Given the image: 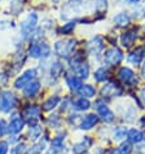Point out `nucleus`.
Wrapping results in <instances>:
<instances>
[{
	"mask_svg": "<svg viewBox=\"0 0 145 154\" xmlns=\"http://www.w3.org/2000/svg\"><path fill=\"white\" fill-rule=\"evenodd\" d=\"M78 47V42L76 39H71V38H66V39H60L54 43L53 49L54 53L57 54L60 58L69 60L72 54L75 53V49Z\"/></svg>",
	"mask_w": 145,
	"mask_h": 154,
	"instance_id": "nucleus-1",
	"label": "nucleus"
},
{
	"mask_svg": "<svg viewBox=\"0 0 145 154\" xmlns=\"http://www.w3.org/2000/svg\"><path fill=\"white\" fill-rule=\"evenodd\" d=\"M38 22H39V16L35 12H30L25 16V18L20 22V30H21V35L25 39H29L30 35L38 29Z\"/></svg>",
	"mask_w": 145,
	"mask_h": 154,
	"instance_id": "nucleus-2",
	"label": "nucleus"
},
{
	"mask_svg": "<svg viewBox=\"0 0 145 154\" xmlns=\"http://www.w3.org/2000/svg\"><path fill=\"white\" fill-rule=\"evenodd\" d=\"M51 45L45 42H36V43H31L27 49V54L31 58H36V60H47L51 56Z\"/></svg>",
	"mask_w": 145,
	"mask_h": 154,
	"instance_id": "nucleus-3",
	"label": "nucleus"
},
{
	"mask_svg": "<svg viewBox=\"0 0 145 154\" xmlns=\"http://www.w3.org/2000/svg\"><path fill=\"white\" fill-rule=\"evenodd\" d=\"M87 4V0H67L61 9V18L67 20L71 16L79 14L80 9Z\"/></svg>",
	"mask_w": 145,
	"mask_h": 154,
	"instance_id": "nucleus-4",
	"label": "nucleus"
},
{
	"mask_svg": "<svg viewBox=\"0 0 145 154\" xmlns=\"http://www.w3.org/2000/svg\"><path fill=\"white\" fill-rule=\"evenodd\" d=\"M102 61L108 66H117L123 61V52L118 47H110L102 54Z\"/></svg>",
	"mask_w": 145,
	"mask_h": 154,
	"instance_id": "nucleus-5",
	"label": "nucleus"
},
{
	"mask_svg": "<svg viewBox=\"0 0 145 154\" xmlns=\"http://www.w3.org/2000/svg\"><path fill=\"white\" fill-rule=\"evenodd\" d=\"M17 98L13 92L11 91H3L0 92V112L4 114L11 113L16 108Z\"/></svg>",
	"mask_w": 145,
	"mask_h": 154,
	"instance_id": "nucleus-6",
	"label": "nucleus"
},
{
	"mask_svg": "<svg viewBox=\"0 0 145 154\" xmlns=\"http://www.w3.org/2000/svg\"><path fill=\"white\" fill-rule=\"evenodd\" d=\"M87 51L92 57L100 58L102 56V51H104V39L100 35L92 36L87 43Z\"/></svg>",
	"mask_w": 145,
	"mask_h": 154,
	"instance_id": "nucleus-7",
	"label": "nucleus"
},
{
	"mask_svg": "<svg viewBox=\"0 0 145 154\" xmlns=\"http://www.w3.org/2000/svg\"><path fill=\"white\" fill-rule=\"evenodd\" d=\"M38 75V69L36 67H31L27 69L26 71H23L18 78L14 80V88L16 89H23L29 83H31Z\"/></svg>",
	"mask_w": 145,
	"mask_h": 154,
	"instance_id": "nucleus-8",
	"label": "nucleus"
},
{
	"mask_svg": "<svg viewBox=\"0 0 145 154\" xmlns=\"http://www.w3.org/2000/svg\"><path fill=\"white\" fill-rule=\"evenodd\" d=\"M95 109L96 112L99 113V115L101 117V119L104 121L105 123H113L114 119H116V115H114V113L112 112V110L109 109V106H106L102 101H96L95 102Z\"/></svg>",
	"mask_w": 145,
	"mask_h": 154,
	"instance_id": "nucleus-9",
	"label": "nucleus"
},
{
	"mask_svg": "<svg viewBox=\"0 0 145 154\" xmlns=\"http://www.w3.org/2000/svg\"><path fill=\"white\" fill-rule=\"evenodd\" d=\"M117 75L125 84H136L137 83L135 71L132 69H130V67H127V66H122L121 69L118 70Z\"/></svg>",
	"mask_w": 145,
	"mask_h": 154,
	"instance_id": "nucleus-10",
	"label": "nucleus"
},
{
	"mask_svg": "<svg viewBox=\"0 0 145 154\" xmlns=\"http://www.w3.org/2000/svg\"><path fill=\"white\" fill-rule=\"evenodd\" d=\"M122 89L119 88V85L114 82H109L106 83L105 85H102L101 88V95L105 96V97H118V96H122Z\"/></svg>",
	"mask_w": 145,
	"mask_h": 154,
	"instance_id": "nucleus-11",
	"label": "nucleus"
},
{
	"mask_svg": "<svg viewBox=\"0 0 145 154\" xmlns=\"http://www.w3.org/2000/svg\"><path fill=\"white\" fill-rule=\"evenodd\" d=\"M121 44L122 47L125 48H130L131 45L135 44V40L137 39V30L136 29H131V30H127L121 35Z\"/></svg>",
	"mask_w": 145,
	"mask_h": 154,
	"instance_id": "nucleus-12",
	"label": "nucleus"
},
{
	"mask_svg": "<svg viewBox=\"0 0 145 154\" xmlns=\"http://www.w3.org/2000/svg\"><path fill=\"white\" fill-rule=\"evenodd\" d=\"M113 23L117 27H127L131 23V16L127 12H119L113 17Z\"/></svg>",
	"mask_w": 145,
	"mask_h": 154,
	"instance_id": "nucleus-13",
	"label": "nucleus"
},
{
	"mask_svg": "<svg viewBox=\"0 0 145 154\" xmlns=\"http://www.w3.org/2000/svg\"><path fill=\"white\" fill-rule=\"evenodd\" d=\"M99 122V117L95 114H87L86 117H83L80 119V123H79V128L80 130H91L93 126L97 125Z\"/></svg>",
	"mask_w": 145,
	"mask_h": 154,
	"instance_id": "nucleus-14",
	"label": "nucleus"
},
{
	"mask_svg": "<svg viewBox=\"0 0 145 154\" xmlns=\"http://www.w3.org/2000/svg\"><path fill=\"white\" fill-rule=\"evenodd\" d=\"M40 88H42V83L38 79H34L31 83H29L26 87L22 89V91H23V95L26 97H35L38 93H39Z\"/></svg>",
	"mask_w": 145,
	"mask_h": 154,
	"instance_id": "nucleus-15",
	"label": "nucleus"
},
{
	"mask_svg": "<svg viewBox=\"0 0 145 154\" xmlns=\"http://www.w3.org/2000/svg\"><path fill=\"white\" fill-rule=\"evenodd\" d=\"M23 127H25V121L21 117H16L8 125V132L12 135H17L23 130Z\"/></svg>",
	"mask_w": 145,
	"mask_h": 154,
	"instance_id": "nucleus-16",
	"label": "nucleus"
},
{
	"mask_svg": "<svg viewBox=\"0 0 145 154\" xmlns=\"http://www.w3.org/2000/svg\"><path fill=\"white\" fill-rule=\"evenodd\" d=\"M62 72H63L62 62H60L58 60H56V61H53L52 63H51V66H49V78L52 80H57L60 76L62 75Z\"/></svg>",
	"mask_w": 145,
	"mask_h": 154,
	"instance_id": "nucleus-17",
	"label": "nucleus"
},
{
	"mask_svg": "<svg viewBox=\"0 0 145 154\" xmlns=\"http://www.w3.org/2000/svg\"><path fill=\"white\" fill-rule=\"evenodd\" d=\"M23 115L30 121V125L35 123L38 121V118H39V115H40L39 106H36V105H30V106H27V108L25 109V112H23Z\"/></svg>",
	"mask_w": 145,
	"mask_h": 154,
	"instance_id": "nucleus-18",
	"label": "nucleus"
},
{
	"mask_svg": "<svg viewBox=\"0 0 145 154\" xmlns=\"http://www.w3.org/2000/svg\"><path fill=\"white\" fill-rule=\"evenodd\" d=\"M143 58H144V52H143V48H140V47L139 48H135L134 51H131L128 57H127L128 62L132 63V65H135V66L141 65Z\"/></svg>",
	"mask_w": 145,
	"mask_h": 154,
	"instance_id": "nucleus-19",
	"label": "nucleus"
},
{
	"mask_svg": "<svg viewBox=\"0 0 145 154\" xmlns=\"http://www.w3.org/2000/svg\"><path fill=\"white\" fill-rule=\"evenodd\" d=\"M65 82H66V85L69 87V89H71V91H79V88L83 85L82 79L76 75H67L65 78Z\"/></svg>",
	"mask_w": 145,
	"mask_h": 154,
	"instance_id": "nucleus-20",
	"label": "nucleus"
},
{
	"mask_svg": "<svg viewBox=\"0 0 145 154\" xmlns=\"http://www.w3.org/2000/svg\"><path fill=\"white\" fill-rule=\"evenodd\" d=\"M71 108H74L76 112H86V110L91 108V102L84 97H79L71 104Z\"/></svg>",
	"mask_w": 145,
	"mask_h": 154,
	"instance_id": "nucleus-21",
	"label": "nucleus"
},
{
	"mask_svg": "<svg viewBox=\"0 0 145 154\" xmlns=\"http://www.w3.org/2000/svg\"><path fill=\"white\" fill-rule=\"evenodd\" d=\"M58 102H61V98H60L57 95L49 96L43 102V110H45V112H51V110H53L58 105Z\"/></svg>",
	"mask_w": 145,
	"mask_h": 154,
	"instance_id": "nucleus-22",
	"label": "nucleus"
},
{
	"mask_svg": "<svg viewBox=\"0 0 145 154\" xmlns=\"http://www.w3.org/2000/svg\"><path fill=\"white\" fill-rule=\"evenodd\" d=\"M78 92H79V95L84 98H89V97H93L96 95V89L91 84H83L82 87L79 88Z\"/></svg>",
	"mask_w": 145,
	"mask_h": 154,
	"instance_id": "nucleus-23",
	"label": "nucleus"
},
{
	"mask_svg": "<svg viewBox=\"0 0 145 154\" xmlns=\"http://www.w3.org/2000/svg\"><path fill=\"white\" fill-rule=\"evenodd\" d=\"M74 71H75V75L79 76L80 79H87L89 76V65H88V62H83L82 65H79Z\"/></svg>",
	"mask_w": 145,
	"mask_h": 154,
	"instance_id": "nucleus-24",
	"label": "nucleus"
},
{
	"mask_svg": "<svg viewBox=\"0 0 145 154\" xmlns=\"http://www.w3.org/2000/svg\"><path fill=\"white\" fill-rule=\"evenodd\" d=\"M127 137L130 139L131 143H135V144H137V143H141V141L144 140V134L141 131H139V130H135V128H132V130L128 131V134H127Z\"/></svg>",
	"mask_w": 145,
	"mask_h": 154,
	"instance_id": "nucleus-25",
	"label": "nucleus"
},
{
	"mask_svg": "<svg viewBox=\"0 0 145 154\" xmlns=\"http://www.w3.org/2000/svg\"><path fill=\"white\" fill-rule=\"evenodd\" d=\"M93 78L96 82H104L108 79V69L104 66H100L95 72H93Z\"/></svg>",
	"mask_w": 145,
	"mask_h": 154,
	"instance_id": "nucleus-26",
	"label": "nucleus"
},
{
	"mask_svg": "<svg viewBox=\"0 0 145 154\" xmlns=\"http://www.w3.org/2000/svg\"><path fill=\"white\" fill-rule=\"evenodd\" d=\"M75 25H76L75 21H69V22L63 23L62 26L60 27L58 32H60V34H62V35H69V34H71L72 30L75 29Z\"/></svg>",
	"mask_w": 145,
	"mask_h": 154,
	"instance_id": "nucleus-27",
	"label": "nucleus"
},
{
	"mask_svg": "<svg viewBox=\"0 0 145 154\" xmlns=\"http://www.w3.org/2000/svg\"><path fill=\"white\" fill-rule=\"evenodd\" d=\"M29 135H30V139L32 140H38L42 135V127L39 125H32L30 126V130H29Z\"/></svg>",
	"mask_w": 145,
	"mask_h": 154,
	"instance_id": "nucleus-28",
	"label": "nucleus"
},
{
	"mask_svg": "<svg viewBox=\"0 0 145 154\" xmlns=\"http://www.w3.org/2000/svg\"><path fill=\"white\" fill-rule=\"evenodd\" d=\"M127 128L126 127H117L116 130H114V134H113V136H114V139L116 140H123L127 136Z\"/></svg>",
	"mask_w": 145,
	"mask_h": 154,
	"instance_id": "nucleus-29",
	"label": "nucleus"
},
{
	"mask_svg": "<svg viewBox=\"0 0 145 154\" xmlns=\"http://www.w3.org/2000/svg\"><path fill=\"white\" fill-rule=\"evenodd\" d=\"M51 149H54V150H62L63 149V137H54L51 141Z\"/></svg>",
	"mask_w": 145,
	"mask_h": 154,
	"instance_id": "nucleus-30",
	"label": "nucleus"
},
{
	"mask_svg": "<svg viewBox=\"0 0 145 154\" xmlns=\"http://www.w3.org/2000/svg\"><path fill=\"white\" fill-rule=\"evenodd\" d=\"M48 125H49L51 128H57V127H60V125H61V118H60L57 114L49 115V118H48Z\"/></svg>",
	"mask_w": 145,
	"mask_h": 154,
	"instance_id": "nucleus-31",
	"label": "nucleus"
},
{
	"mask_svg": "<svg viewBox=\"0 0 145 154\" xmlns=\"http://www.w3.org/2000/svg\"><path fill=\"white\" fill-rule=\"evenodd\" d=\"M87 146L84 145V143L82 141V143H78V144H74V146H72V153L74 154H83L84 152H86Z\"/></svg>",
	"mask_w": 145,
	"mask_h": 154,
	"instance_id": "nucleus-32",
	"label": "nucleus"
},
{
	"mask_svg": "<svg viewBox=\"0 0 145 154\" xmlns=\"http://www.w3.org/2000/svg\"><path fill=\"white\" fill-rule=\"evenodd\" d=\"M45 149V141L43 140V143H40L39 144H36V145H34V146L31 148V153L32 154H42V152H43Z\"/></svg>",
	"mask_w": 145,
	"mask_h": 154,
	"instance_id": "nucleus-33",
	"label": "nucleus"
},
{
	"mask_svg": "<svg viewBox=\"0 0 145 154\" xmlns=\"http://www.w3.org/2000/svg\"><path fill=\"white\" fill-rule=\"evenodd\" d=\"M131 152H132V148L130 144H123V145H121V148L118 149L119 154H130Z\"/></svg>",
	"mask_w": 145,
	"mask_h": 154,
	"instance_id": "nucleus-34",
	"label": "nucleus"
},
{
	"mask_svg": "<svg viewBox=\"0 0 145 154\" xmlns=\"http://www.w3.org/2000/svg\"><path fill=\"white\" fill-rule=\"evenodd\" d=\"M23 152H25V145L21 144V145H17V146L12 148L11 154H22Z\"/></svg>",
	"mask_w": 145,
	"mask_h": 154,
	"instance_id": "nucleus-35",
	"label": "nucleus"
},
{
	"mask_svg": "<svg viewBox=\"0 0 145 154\" xmlns=\"http://www.w3.org/2000/svg\"><path fill=\"white\" fill-rule=\"evenodd\" d=\"M8 131V125L4 119H0V136H3Z\"/></svg>",
	"mask_w": 145,
	"mask_h": 154,
	"instance_id": "nucleus-36",
	"label": "nucleus"
},
{
	"mask_svg": "<svg viewBox=\"0 0 145 154\" xmlns=\"http://www.w3.org/2000/svg\"><path fill=\"white\" fill-rule=\"evenodd\" d=\"M8 153V143L7 141H2L0 143V154H7Z\"/></svg>",
	"mask_w": 145,
	"mask_h": 154,
	"instance_id": "nucleus-37",
	"label": "nucleus"
},
{
	"mask_svg": "<svg viewBox=\"0 0 145 154\" xmlns=\"http://www.w3.org/2000/svg\"><path fill=\"white\" fill-rule=\"evenodd\" d=\"M140 100L143 101V105L145 106V87L141 88V91H140Z\"/></svg>",
	"mask_w": 145,
	"mask_h": 154,
	"instance_id": "nucleus-38",
	"label": "nucleus"
},
{
	"mask_svg": "<svg viewBox=\"0 0 145 154\" xmlns=\"http://www.w3.org/2000/svg\"><path fill=\"white\" fill-rule=\"evenodd\" d=\"M141 76H143L144 79H145V62H144L143 65H141Z\"/></svg>",
	"mask_w": 145,
	"mask_h": 154,
	"instance_id": "nucleus-39",
	"label": "nucleus"
},
{
	"mask_svg": "<svg viewBox=\"0 0 145 154\" xmlns=\"http://www.w3.org/2000/svg\"><path fill=\"white\" fill-rule=\"evenodd\" d=\"M126 2H128V3H131V4H137V3L141 2V0H126Z\"/></svg>",
	"mask_w": 145,
	"mask_h": 154,
	"instance_id": "nucleus-40",
	"label": "nucleus"
},
{
	"mask_svg": "<svg viewBox=\"0 0 145 154\" xmlns=\"http://www.w3.org/2000/svg\"><path fill=\"white\" fill-rule=\"evenodd\" d=\"M47 154H57V152L54 150V149H51V150H49L48 153H47Z\"/></svg>",
	"mask_w": 145,
	"mask_h": 154,
	"instance_id": "nucleus-41",
	"label": "nucleus"
},
{
	"mask_svg": "<svg viewBox=\"0 0 145 154\" xmlns=\"http://www.w3.org/2000/svg\"><path fill=\"white\" fill-rule=\"evenodd\" d=\"M52 2H53L54 4H57V3H60V2H61V0H52Z\"/></svg>",
	"mask_w": 145,
	"mask_h": 154,
	"instance_id": "nucleus-42",
	"label": "nucleus"
},
{
	"mask_svg": "<svg viewBox=\"0 0 145 154\" xmlns=\"http://www.w3.org/2000/svg\"><path fill=\"white\" fill-rule=\"evenodd\" d=\"M108 154H116V153H114V150H109Z\"/></svg>",
	"mask_w": 145,
	"mask_h": 154,
	"instance_id": "nucleus-43",
	"label": "nucleus"
},
{
	"mask_svg": "<svg viewBox=\"0 0 145 154\" xmlns=\"http://www.w3.org/2000/svg\"><path fill=\"white\" fill-rule=\"evenodd\" d=\"M143 52H144V54H145V44H144V47H143Z\"/></svg>",
	"mask_w": 145,
	"mask_h": 154,
	"instance_id": "nucleus-44",
	"label": "nucleus"
}]
</instances>
